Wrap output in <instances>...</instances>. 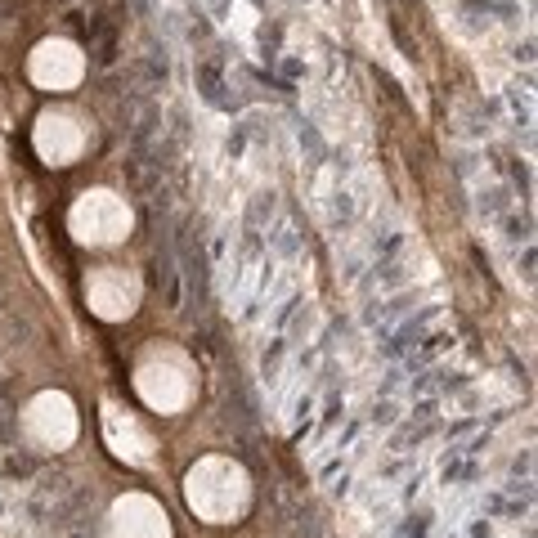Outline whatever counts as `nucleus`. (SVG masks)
<instances>
[{"instance_id":"obj_14","label":"nucleus","mask_w":538,"mask_h":538,"mask_svg":"<svg viewBox=\"0 0 538 538\" xmlns=\"http://www.w3.org/2000/svg\"><path fill=\"white\" fill-rule=\"evenodd\" d=\"M301 310V296H296V292H292V296L283 301V305H278V314H274V327H287V319H292V314H296Z\"/></svg>"},{"instance_id":"obj_7","label":"nucleus","mask_w":538,"mask_h":538,"mask_svg":"<svg viewBox=\"0 0 538 538\" xmlns=\"http://www.w3.org/2000/svg\"><path fill=\"white\" fill-rule=\"evenodd\" d=\"M134 72H139L144 81L153 85H166V77H170V68H166V54H144V58H134Z\"/></svg>"},{"instance_id":"obj_11","label":"nucleus","mask_w":538,"mask_h":538,"mask_svg":"<svg viewBox=\"0 0 538 538\" xmlns=\"http://www.w3.org/2000/svg\"><path fill=\"white\" fill-rule=\"evenodd\" d=\"M426 534H431V516H426V511H413V516L399 525L395 538H426Z\"/></svg>"},{"instance_id":"obj_19","label":"nucleus","mask_w":538,"mask_h":538,"mask_svg":"<svg viewBox=\"0 0 538 538\" xmlns=\"http://www.w3.org/2000/svg\"><path fill=\"white\" fill-rule=\"evenodd\" d=\"M283 72H287V77H305V68L296 63V58H283Z\"/></svg>"},{"instance_id":"obj_15","label":"nucleus","mask_w":538,"mask_h":538,"mask_svg":"<svg viewBox=\"0 0 538 538\" xmlns=\"http://www.w3.org/2000/svg\"><path fill=\"white\" fill-rule=\"evenodd\" d=\"M399 382H404V368H390V373H386V382L377 386V395H382V399H390V395L399 390Z\"/></svg>"},{"instance_id":"obj_10","label":"nucleus","mask_w":538,"mask_h":538,"mask_svg":"<svg viewBox=\"0 0 538 538\" xmlns=\"http://www.w3.org/2000/svg\"><path fill=\"white\" fill-rule=\"evenodd\" d=\"M287 346H292V341H287V337H278L274 346L265 350V359H261V373H265V382H269V386L278 382V363H283V354H287Z\"/></svg>"},{"instance_id":"obj_17","label":"nucleus","mask_w":538,"mask_h":538,"mask_svg":"<svg viewBox=\"0 0 538 538\" xmlns=\"http://www.w3.org/2000/svg\"><path fill=\"white\" fill-rule=\"evenodd\" d=\"M5 471H9V475H32V462H23V458H9V462H5Z\"/></svg>"},{"instance_id":"obj_9","label":"nucleus","mask_w":538,"mask_h":538,"mask_svg":"<svg viewBox=\"0 0 538 538\" xmlns=\"http://www.w3.org/2000/svg\"><path fill=\"white\" fill-rule=\"evenodd\" d=\"M274 189L269 193H256L251 198V211H247V229H256V234H261V225H269V215H274Z\"/></svg>"},{"instance_id":"obj_16","label":"nucleus","mask_w":538,"mask_h":538,"mask_svg":"<svg viewBox=\"0 0 538 538\" xmlns=\"http://www.w3.org/2000/svg\"><path fill=\"white\" fill-rule=\"evenodd\" d=\"M418 489H422V475H408V480H404V503H413V498H418Z\"/></svg>"},{"instance_id":"obj_21","label":"nucleus","mask_w":538,"mask_h":538,"mask_svg":"<svg viewBox=\"0 0 538 538\" xmlns=\"http://www.w3.org/2000/svg\"><path fill=\"white\" fill-rule=\"evenodd\" d=\"M134 9H139V14H153V9H157V0H134Z\"/></svg>"},{"instance_id":"obj_3","label":"nucleus","mask_w":538,"mask_h":538,"mask_svg":"<svg viewBox=\"0 0 538 538\" xmlns=\"http://www.w3.org/2000/svg\"><path fill=\"white\" fill-rule=\"evenodd\" d=\"M269 247H274L278 261H296V256H301V238H296V229H292V220H278V225H274Z\"/></svg>"},{"instance_id":"obj_12","label":"nucleus","mask_w":538,"mask_h":538,"mask_svg":"<svg viewBox=\"0 0 538 538\" xmlns=\"http://www.w3.org/2000/svg\"><path fill=\"white\" fill-rule=\"evenodd\" d=\"M399 422V404L395 399H377L373 404V426H382V431H386V426H395Z\"/></svg>"},{"instance_id":"obj_18","label":"nucleus","mask_w":538,"mask_h":538,"mask_svg":"<svg viewBox=\"0 0 538 538\" xmlns=\"http://www.w3.org/2000/svg\"><path fill=\"white\" fill-rule=\"evenodd\" d=\"M516 63H525V68L534 63V41H525V45H516Z\"/></svg>"},{"instance_id":"obj_8","label":"nucleus","mask_w":538,"mask_h":538,"mask_svg":"<svg viewBox=\"0 0 538 538\" xmlns=\"http://www.w3.org/2000/svg\"><path fill=\"white\" fill-rule=\"evenodd\" d=\"M350 215H354V193H350L346 184H337V193H332V211H327V225H332V229H346Z\"/></svg>"},{"instance_id":"obj_22","label":"nucleus","mask_w":538,"mask_h":538,"mask_svg":"<svg viewBox=\"0 0 538 538\" xmlns=\"http://www.w3.org/2000/svg\"><path fill=\"white\" fill-rule=\"evenodd\" d=\"M0 516H5V503H0Z\"/></svg>"},{"instance_id":"obj_2","label":"nucleus","mask_w":538,"mask_h":538,"mask_svg":"<svg viewBox=\"0 0 538 538\" xmlns=\"http://www.w3.org/2000/svg\"><path fill=\"white\" fill-rule=\"evenodd\" d=\"M444 350H453V332H431V337H422L418 341V354H408V373L413 368H426V363L435 359V354H444Z\"/></svg>"},{"instance_id":"obj_1","label":"nucleus","mask_w":538,"mask_h":538,"mask_svg":"<svg viewBox=\"0 0 538 538\" xmlns=\"http://www.w3.org/2000/svg\"><path fill=\"white\" fill-rule=\"evenodd\" d=\"M435 319H439V305H426L422 314H413V319H404V323L395 327V337L386 341V354H390V359H395V354L413 350V346H418V341L426 337V327H431Z\"/></svg>"},{"instance_id":"obj_13","label":"nucleus","mask_w":538,"mask_h":538,"mask_svg":"<svg viewBox=\"0 0 538 538\" xmlns=\"http://www.w3.org/2000/svg\"><path fill=\"white\" fill-rule=\"evenodd\" d=\"M503 229H507V242H516V247H520V242H530V220H520V215H503Z\"/></svg>"},{"instance_id":"obj_5","label":"nucleus","mask_w":538,"mask_h":538,"mask_svg":"<svg viewBox=\"0 0 538 538\" xmlns=\"http://www.w3.org/2000/svg\"><path fill=\"white\" fill-rule=\"evenodd\" d=\"M296 139H301V153H305V162H310V166H319L323 157H327V144H323V134H319V126H314V121H301V126H296Z\"/></svg>"},{"instance_id":"obj_20","label":"nucleus","mask_w":538,"mask_h":538,"mask_svg":"<svg viewBox=\"0 0 538 538\" xmlns=\"http://www.w3.org/2000/svg\"><path fill=\"white\" fill-rule=\"evenodd\" d=\"M471 426H475L471 418H467V422H453V426H449V435H467V431H471Z\"/></svg>"},{"instance_id":"obj_4","label":"nucleus","mask_w":538,"mask_h":538,"mask_svg":"<svg viewBox=\"0 0 538 538\" xmlns=\"http://www.w3.org/2000/svg\"><path fill=\"white\" fill-rule=\"evenodd\" d=\"M198 90H202V99L206 104H215V108H225V77H220V68L215 63H198Z\"/></svg>"},{"instance_id":"obj_6","label":"nucleus","mask_w":538,"mask_h":538,"mask_svg":"<svg viewBox=\"0 0 538 538\" xmlns=\"http://www.w3.org/2000/svg\"><path fill=\"white\" fill-rule=\"evenodd\" d=\"M507 211H511V193H507L503 184H494V189L480 193V215H484V220H503Z\"/></svg>"}]
</instances>
